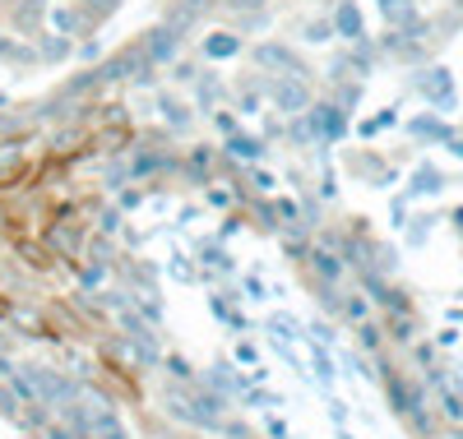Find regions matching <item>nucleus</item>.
I'll use <instances>...</instances> for the list:
<instances>
[{
    "instance_id": "obj_1",
    "label": "nucleus",
    "mask_w": 463,
    "mask_h": 439,
    "mask_svg": "<svg viewBox=\"0 0 463 439\" xmlns=\"http://www.w3.org/2000/svg\"><path fill=\"white\" fill-rule=\"evenodd\" d=\"M19 388H24L28 397H37L43 407H56V403H65V397H70V384H65V379H56L52 370H37V366L19 370Z\"/></svg>"
},
{
    "instance_id": "obj_17",
    "label": "nucleus",
    "mask_w": 463,
    "mask_h": 439,
    "mask_svg": "<svg viewBox=\"0 0 463 439\" xmlns=\"http://www.w3.org/2000/svg\"><path fill=\"white\" fill-rule=\"evenodd\" d=\"M412 130H417V135H431V139H445V130H440L436 121H417Z\"/></svg>"
},
{
    "instance_id": "obj_18",
    "label": "nucleus",
    "mask_w": 463,
    "mask_h": 439,
    "mask_svg": "<svg viewBox=\"0 0 463 439\" xmlns=\"http://www.w3.org/2000/svg\"><path fill=\"white\" fill-rule=\"evenodd\" d=\"M227 5H232V10H260L264 0H227Z\"/></svg>"
},
{
    "instance_id": "obj_19",
    "label": "nucleus",
    "mask_w": 463,
    "mask_h": 439,
    "mask_svg": "<svg viewBox=\"0 0 463 439\" xmlns=\"http://www.w3.org/2000/svg\"><path fill=\"white\" fill-rule=\"evenodd\" d=\"M10 51H14V47H10V37H5V33H0V56H10Z\"/></svg>"
},
{
    "instance_id": "obj_10",
    "label": "nucleus",
    "mask_w": 463,
    "mask_h": 439,
    "mask_svg": "<svg viewBox=\"0 0 463 439\" xmlns=\"http://www.w3.org/2000/svg\"><path fill=\"white\" fill-rule=\"evenodd\" d=\"M33 37H37V56L43 61H65L70 56V42L61 33H33Z\"/></svg>"
},
{
    "instance_id": "obj_2",
    "label": "nucleus",
    "mask_w": 463,
    "mask_h": 439,
    "mask_svg": "<svg viewBox=\"0 0 463 439\" xmlns=\"http://www.w3.org/2000/svg\"><path fill=\"white\" fill-rule=\"evenodd\" d=\"M417 93L427 98L431 107H440V111H454V74H449L445 65L421 70V74H417Z\"/></svg>"
},
{
    "instance_id": "obj_8",
    "label": "nucleus",
    "mask_w": 463,
    "mask_h": 439,
    "mask_svg": "<svg viewBox=\"0 0 463 439\" xmlns=\"http://www.w3.org/2000/svg\"><path fill=\"white\" fill-rule=\"evenodd\" d=\"M380 14L394 28H412L417 23V0H380Z\"/></svg>"
},
{
    "instance_id": "obj_6",
    "label": "nucleus",
    "mask_w": 463,
    "mask_h": 439,
    "mask_svg": "<svg viewBox=\"0 0 463 439\" xmlns=\"http://www.w3.org/2000/svg\"><path fill=\"white\" fill-rule=\"evenodd\" d=\"M255 61H260L264 70H279V74H297V79L306 74V70H301V61H297L288 47H279V42H264V47H255Z\"/></svg>"
},
{
    "instance_id": "obj_9",
    "label": "nucleus",
    "mask_w": 463,
    "mask_h": 439,
    "mask_svg": "<svg viewBox=\"0 0 463 439\" xmlns=\"http://www.w3.org/2000/svg\"><path fill=\"white\" fill-rule=\"evenodd\" d=\"M241 51V37L237 33H213L209 42H204V56L209 61H222V56H237Z\"/></svg>"
},
{
    "instance_id": "obj_11",
    "label": "nucleus",
    "mask_w": 463,
    "mask_h": 439,
    "mask_svg": "<svg viewBox=\"0 0 463 439\" xmlns=\"http://www.w3.org/2000/svg\"><path fill=\"white\" fill-rule=\"evenodd\" d=\"M116 10H121V0H80V14H84L89 23H102V19H111Z\"/></svg>"
},
{
    "instance_id": "obj_4",
    "label": "nucleus",
    "mask_w": 463,
    "mask_h": 439,
    "mask_svg": "<svg viewBox=\"0 0 463 439\" xmlns=\"http://www.w3.org/2000/svg\"><path fill=\"white\" fill-rule=\"evenodd\" d=\"M176 42H181V33L163 23V28H153V33L144 37V42H139V47H144L148 65H163V61H172V56H176Z\"/></svg>"
},
{
    "instance_id": "obj_5",
    "label": "nucleus",
    "mask_w": 463,
    "mask_h": 439,
    "mask_svg": "<svg viewBox=\"0 0 463 439\" xmlns=\"http://www.w3.org/2000/svg\"><path fill=\"white\" fill-rule=\"evenodd\" d=\"M334 33L347 37V42H362V37H366V23H362L357 0H338V10H334Z\"/></svg>"
},
{
    "instance_id": "obj_15",
    "label": "nucleus",
    "mask_w": 463,
    "mask_h": 439,
    "mask_svg": "<svg viewBox=\"0 0 463 439\" xmlns=\"http://www.w3.org/2000/svg\"><path fill=\"white\" fill-rule=\"evenodd\" d=\"M311 264H316V273H320V277H329V283H334V277H338V264H334V255L316 250V255H311Z\"/></svg>"
},
{
    "instance_id": "obj_14",
    "label": "nucleus",
    "mask_w": 463,
    "mask_h": 439,
    "mask_svg": "<svg viewBox=\"0 0 463 439\" xmlns=\"http://www.w3.org/2000/svg\"><path fill=\"white\" fill-rule=\"evenodd\" d=\"M412 190H417V194H436V190H440V172H436V167H421V172L412 176Z\"/></svg>"
},
{
    "instance_id": "obj_16",
    "label": "nucleus",
    "mask_w": 463,
    "mask_h": 439,
    "mask_svg": "<svg viewBox=\"0 0 463 439\" xmlns=\"http://www.w3.org/2000/svg\"><path fill=\"white\" fill-rule=\"evenodd\" d=\"M334 23H306V42H329Z\"/></svg>"
},
{
    "instance_id": "obj_3",
    "label": "nucleus",
    "mask_w": 463,
    "mask_h": 439,
    "mask_svg": "<svg viewBox=\"0 0 463 439\" xmlns=\"http://www.w3.org/2000/svg\"><path fill=\"white\" fill-rule=\"evenodd\" d=\"M269 93H274L279 111H288V116H306V111H311V93H306V84L297 74H279L274 84H269Z\"/></svg>"
},
{
    "instance_id": "obj_13",
    "label": "nucleus",
    "mask_w": 463,
    "mask_h": 439,
    "mask_svg": "<svg viewBox=\"0 0 463 439\" xmlns=\"http://www.w3.org/2000/svg\"><path fill=\"white\" fill-rule=\"evenodd\" d=\"M227 153H232V157H241V163H250V157H260V153H264V144H260V139L237 135V139H227Z\"/></svg>"
},
{
    "instance_id": "obj_12",
    "label": "nucleus",
    "mask_w": 463,
    "mask_h": 439,
    "mask_svg": "<svg viewBox=\"0 0 463 439\" xmlns=\"http://www.w3.org/2000/svg\"><path fill=\"white\" fill-rule=\"evenodd\" d=\"M190 79H195V98H200V107L213 111V107H218V79H213V74H190Z\"/></svg>"
},
{
    "instance_id": "obj_7",
    "label": "nucleus",
    "mask_w": 463,
    "mask_h": 439,
    "mask_svg": "<svg viewBox=\"0 0 463 439\" xmlns=\"http://www.w3.org/2000/svg\"><path fill=\"white\" fill-rule=\"evenodd\" d=\"M306 121H311V130H320V139H338L347 130L338 107H311V111H306Z\"/></svg>"
}]
</instances>
